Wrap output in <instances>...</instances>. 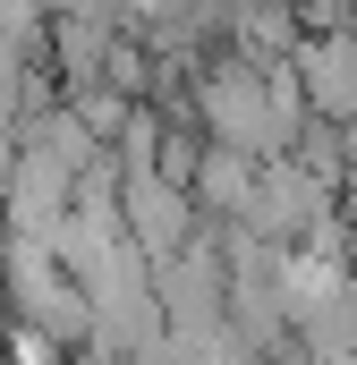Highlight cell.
Returning <instances> with one entry per match:
<instances>
[{
    "label": "cell",
    "mask_w": 357,
    "mask_h": 365,
    "mask_svg": "<svg viewBox=\"0 0 357 365\" xmlns=\"http://www.w3.org/2000/svg\"><path fill=\"white\" fill-rule=\"evenodd\" d=\"M256 179H264V162H256V153L204 145V162H196V187H187V195H196L204 212H221V221L238 230V221H247V204H256Z\"/></svg>",
    "instance_id": "3957f363"
},
{
    "label": "cell",
    "mask_w": 357,
    "mask_h": 365,
    "mask_svg": "<svg viewBox=\"0 0 357 365\" xmlns=\"http://www.w3.org/2000/svg\"><path fill=\"white\" fill-rule=\"evenodd\" d=\"M298 77H306L315 119L357 128V26L349 34H306V43H298Z\"/></svg>",
    "instance_id": "7a4b0ae2"
},
{
    "label": "cell",
    "mask_w": 357,
    "mask_h": 365,
    "mask_svg": "<svg viewBox=\"0 0 357 365\" xmlns=\"http://www.w3.org/2000/svg\"><path fill=\"white\" fill-rule=\"evenodd\" d=\"M119 212H128V238H136V255L154 272L196 247V195L178 179H162V170H136V179L119 187Z\"/></svg>",
    "instance_id": "6da1fadb"
}]
</instances>
